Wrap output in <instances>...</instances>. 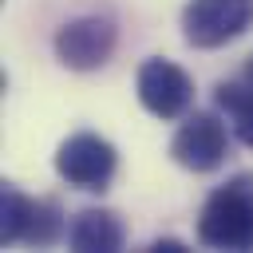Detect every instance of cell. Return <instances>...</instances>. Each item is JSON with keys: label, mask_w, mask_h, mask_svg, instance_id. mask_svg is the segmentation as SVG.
<instances>
[{"label": "cell", "mask_w": 253, "mask_h": 253, "mask_svg": "<svg viewBox=\"0 0 253 253\" xmlns=\"http://www.w3.org/2000/svg\"><path fill=\"white\" fill-rule=\"evenodd\" d=\"M198 241L206 249H253V174H233L210 190L198 213Z\"/></svg>", "instance_id": "1"}, {"label": "cell", "mask_w": 253, "mask_h": 253, "mask_svg": "<svg viewBox=\"0 0 253 253\" xmlns=\"http://www.w3.org/2000/svg\"><path fill=\"white\" fill-rule=\"evenodd\" d=\"M63 210L51 198H28L12 182L0 186V245H51L63 233Z\"/></svg>", "instance_id": "2"}, {"label": "cell", "mask_w": 253, "mask_h": 253, "mask_svg": "<svg viewBox=\"0 0 253 253\" xmlns=\"http://www.w3.org/2000/svg\"><path fill=\"white\" fill-rule=\"evenodd\" d=\"M115 170H119V150L103 134L79 130V134H67L55 150V174L75 190L103 194L111 186Z\"/></svg>", "instance_id": "3"}, {"label": "cell", "mask_w": 253, "mask_h": 253, "mask_svg": "<svg viewBox=\"0 0 253 253\" xmlns=\"http://www.w3.org/2000/svg\"><path fill=\"white\" fill-rule=\"evenodd\" d=\"M253 28V0H190L182 8V40L190 47H225Z\"/></svg>", "instance_id": "4"}, {"label": "cell", "mask_w": 253, "mask_h": 253, "mask_svg": "<svg viewBox=\"0 0 253 253\" xmlns=\"http://www.w3.org/2000/svg\"><path fill=\"white\" fill-rule=\"evenodd\" d=\"M134 91H138V103L154 115V119H182L194 103V79L186 67L162 59V55H150L138 63V75H134Z\"/></svg>", "instance_id": "5"}, {"label": "cell", "mask_w": 253, "mask_h": 253, "mask_svg": "<svg viewBox=\"0 0 253 253\" xmlns=\"http://www.w3.org/2000/svg\"><path fill=\"white\" fill-rule=\"evenodd\" d=\"M170 158L182 170H194V174L217 170L229 158V130H225V123L217 115H210V111L186 115L182 126L170 138Z\"/></svg>", "instance_id": "6"}, {"label": "cell", "mask_w": 253, "mask_h": 253, "mask_svg": "<svg viewBox=\"0 0 253 253\" xmlns=\"http://www.w3.org/2000/svg\"><path fill=\"white\" fill-rule=\"evenodd\" d=\"M119 43V32L107 16H75L55 32V59L71 71H99Z\"/></svg>", "instance_id": "7"}, {"label": "cell", "mask_w": 253, "mask_h": 253, "mask_svg": "<svg viewBox=\"0 0 253 253\" xmlns=\"http://www.w3.org/2000/svg\"><path fill=\"white\" fill-rule=\"evenodd\" d=\"M67 241H71L75 253H119L123 241H126V229H123L115 210L91 206V210L75 213V221L67 229Z\"/></svg>", "instance_id": "8"}, {"label": "cell", "mask_w": 253, "mask_h": 253, "mask_svg": "<svg viewBox=\"0 0 253 253\" xmlns=\"http://www.w3.org/2000/svg\"><path fill=\"white\" fill-rule=\"evenodd\" d=\"M213 103L229 115V126H233V134H237V142H245L249 150H253V83L245 79V83H217L213 87Z\"/></svg>", "instance_id": "9"}, {"label": "cell", "mask_w": 253, "mask_h": 253, "mask_svg": "<svg viewBox=\"0 0 253 253\" xmlns=\"http://www.w3.org/2000/svg\"><path fill=\"white\" fill-rule=\"evenodd\" d=\"M150 249H154V253H162V249H166V253H182V241H174V237H166V241H162V237H158Z\"/></svg>", "instance_id": "10"}, {"label": "cell", "mask_w": 253, "mask_h": 253, "mask_svg": "<svg viewBox=\"0 0 253 253\" xmlns=\"http://www.w3.org/2000/svg\"><path fill=\"white\" fill-rule=\"evenodd\" d=\"M245 79H249V83H253V55H249V59H245Z\"/></svg>", "instance_id": "11"}]
</instances>
